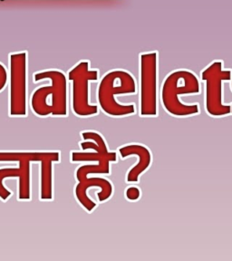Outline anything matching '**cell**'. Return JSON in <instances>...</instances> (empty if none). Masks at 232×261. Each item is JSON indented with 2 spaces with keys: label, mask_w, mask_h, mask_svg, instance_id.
<instances>
[{
  "label": "cell",
  "mask_w": 232,
  "mask_h": 261,
  "mask_svg": "<svg viewBox=\"0 0 232 261\" xmlns=\"http://www.w3.org/2000/svg\"><path fill=\"white\" fill-rule=\"evenodd\" d=\"M34 80L37 82L49 80L51 85L37 88L31 97V107L35 114L45 117L46 100L51 96L49 102L48 115L65 116L67 114V81L64 73L57 70H47L35 74Z\"/></svg>",
  "instance_id": "cell-1"
},
{
  "label": "cell",
  "mask_w": 232,
  "mask_h": 261,
  "mask_svg": "<svg viewBox=\"0 0 232 261\" xmlns=\"http://www.w3.org/2000/svg\"><path fill=\"white\" fill-rule=\"evenodd\" d=\"M136 84L130 73L123 70L111 71L102 78L98 86L97 99L100 107L113 117H122L135 113L134 105H120L116 95L135 94Z\"/></svg>",
  "instance_id": "cell-2"
},
{
  "label": "cell",
  "mask_w": 232,
  "mask_h": 261,
  "mask_svg": "<svg viewBox=\"0 0 232 261\" xmlns=\"http://www.w3.org/2000/svg\"><path fill=\"white\" fill-rule=\"evenodd\" d=\"M200 91L197 78L187 71H178L169 75L162 90L163 105L169 114L177 117H186L199 114L197 105H184L179 100L183 94H198Z\"/></svg>",
  "instance_id": "cell-3"
},
{
  "label": "cell",
  "mask_w": 232,
  "mask_h": 261,
  "mask_svg": "<svg viewBox=\"0 0 232 261\" xmlns=\"http://www.w3.org/2000/svg\"><path fill=\"white\" fill-rule=\"evenodd\" d=\"M0 162H17L19 163L17 168L0 169V199L6 201L12 195V193L3 185L4 179L18 178V199L20 200H30V163H37V151H0Z\"/></svg>",
  "instance_id": "cell-4"
},
{
  "label": "cell",
  "mask_w": 232,
  "mask_h": 261,
  "mask_svg": "<svg viewBox=\"0 0 232 261\" xmlns=\"http://www.w3.org/2000/svg\"><path fill=\"white\" fill-rule=\"evenodd\" d=\"M68 77L72 83L73 113L80 117L97 114V106L89 102V83L97 81V70H89V62L81 61L70 70Z\"/></svg>",
  "instance_id": "cell-5"
},
{
  "label": "cell",
  "mask_w": 232,
  "mask_h": 261,
  "mask_svg": "<svg viewBox=\"0 0 232 261\" xmlns=\"http://www.w3.org/2000/svg\"><path fill=\"white\" fill-rule=\"evenodd\" d=\"M9 114L11 116L21 117L28 114V54L15 53L9 57Z\"/></svg>",
  "instance_id": "cell-6"
},
{
  "label": "cell",
  "mask_w": 232,
  "mask_h": 261,
  "mask_svg": "<svg viewBox=\"0 0 232 261\" xmlns=\"http://www.w3.org/2000/svg\"><path fill=\"white\" fill-rule=\"evenodd\" d=\"M230 73L222 71L220 63H214L202 73V79L206 82V110L209 114L221 117L231 113V106L222 102L221 84L229 80Z\"/></svg>",
  "instance_id": "cell-7"
},
{
  "label": "cell",
  "mask_w": 232,
  "mask_h": 261,
  "mask_svg": "<svg viewBox=\"0 0 232 261\" xmlns=\"http://www.w3.org/2000/svg\"><path fill=\"white\" fill-rule=\"evenodd\" d=\"M157 57L156 54L141 56V105L142 116H155L157 114Z\"/></svg>",
  "instance_id": "cell-8"
},
{
  "label": "cell",
  "mask_w": 232,
  "mask_h": 261,
  "mask_svg": "<svg viewBox=\"0 0 232 261\" xmlns=\"http://www.w3.org/2000/svg\"><path fill=\"white\" fill-rule=\"evenodd\" d=\"M99 187L101 192L98 193V199L100 202L106 201L110 199L113 194V186L107 179L102 178H88L86 177L84 179H79L78 184L75 187V196L79 203L81 204L87 212H93L96 207V203L90 199L87 195V191L89 188Z\"/></svg>",
  "instance_id": "cell-9"
},
{
  "label": "cell",
  "mask_w": 232,
  "mask_h": 261,
  "mask_svg": "<svg viewBox=\"0 0 232 261\" xmlns=\"http://www.w3.org/2000/svg\"><path fill=\"white\" fill-rule=\"evenodd\" d=\"M60 161L57 151H37V163L41 164V192L42 200L53 199V163Z\"/></svg>",
  "instance_id": "cell-10"
},
{
  "label": "cell",
  "mask_w": 232,
  "mask_h": 261,
  "mask_svg": "<svg viewBox=\"0 0 232 261\" xmlns=\"http://www.w3.org/2000/svg\"><path fill=\"white\" fill-rule=\"evenodd\" d=\"M119 153L122 158H126L129 156H136L138 158L136 165L131 169L126 178L127 181L130 184L138 182L139 177L151 165V152L143 145L130 144L119 149Z\"/></svg>",
  "instance_id": "cell-11"
},
{
  "label": "cell",
  "mask_w": 232,
  "mask_h": 261,
  "mask_svg": "<svg viewBox=\"0 0 232 261\" xmlns=\"http://www.w3.org/2000/svg\"><path fill=\"white\" fill-rule=\"evenodd\" d=\"M125 196H126L127 199L131 200V201H135V200H138L141 196V192L138 188L136 187H130L127 189L126 192H125Z\"/></svg>",
  "instance_id": "cell-12"
},
{
  "label": "cell",
  "mask_w": 232,
  "mask_h": 261,
  "mask_svg": "<svg viewBox=\"0 0 232 261\" xmlns=\"http://www.w3.org/2000/svg\"><path fill=\"white\" fill-rule=\"evenodd\" d=\"M8 72L4 65L0 64V92L4 89L8 84Z\"/></svg>",
  "instance_id": "cell-13"
},
{
  "label": "cell",
  "mask_w": 232,
  "mask_h": 261,
  "mask_svg": "<svg viewBox=\"0 0 232 261\" xmlns=\"http://www.w3.org/2000/svg\"><path fill=\"white\" fill-rule=\"evenodd\" d=\"M231 113H232V106H231Z\"/></svg>",
  "instance_id": "cell-14"
}]
</instances>
